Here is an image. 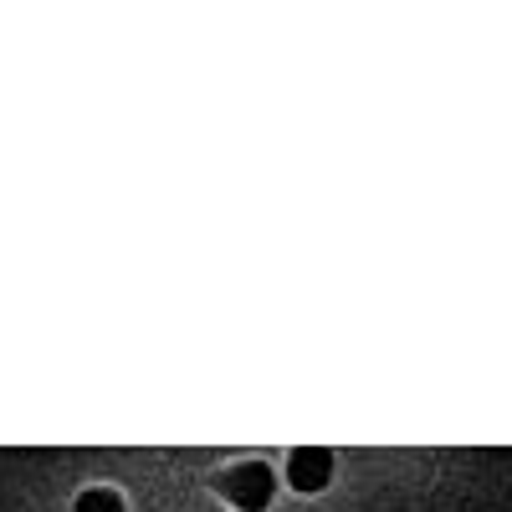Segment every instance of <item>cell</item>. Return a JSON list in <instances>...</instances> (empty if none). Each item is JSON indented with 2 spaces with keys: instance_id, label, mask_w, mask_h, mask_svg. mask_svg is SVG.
I'll return each instance as SVG.
<instances>
[{
  "instance_id": "cell-1",
  "label": "cell",
  "mask_w": 512,
  "mask_h": 512,
  "mask_svg": "<svg viewBox=\"0 0 512 512\" xmlns=\"http://www.w3.org/2000/svg\"><path fill=\"white\" fill-rule=\"evenodd\" d=\"M272 492H277V477H272L267 461H241L236 472L226 477V497H231V507H241V512H262V507L272 502Z\"/></svg>"
},
{
  "instance_id": "cell-2",
  "label": "cell",
  "mask_w": 512,
  "mask_h": 512,
  "mask_svg": "<svg viewBox=\"0 0 512 512\" xmlns=\"http://www.w3.org/2000/svg\"><path fill=\"white\" fill-rule=\"evenodd\" d=\"M328 477H333V451H323V446H303V451H292V456H287V482H292L297 492H323Z\"/></svg>"
},
{
  "instance_id": "cell-3",
  "label": "cell",
  "mask_w": 512,
  "mask_h": 512,
  "mask_svg": "<svg viewBox=\"0 0 512 512\" xmlns=\"http://www.w3.org/2000/svg\"><path fill=\"white\" fill-rule=\"evenodd\" d=\"M77 512H123V497L108 492V487H93V492L77 497Z\"/></svg>"
}]
</instances>
